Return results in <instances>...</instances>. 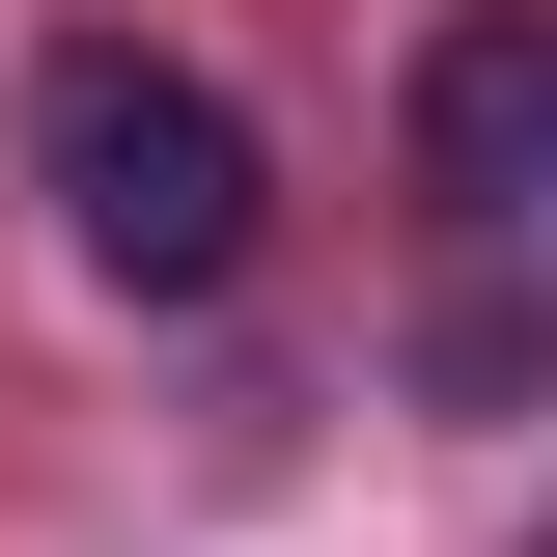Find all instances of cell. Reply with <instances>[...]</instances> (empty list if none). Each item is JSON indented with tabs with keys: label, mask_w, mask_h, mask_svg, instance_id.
I'll return each instance as SVG.
<instances>
[{
	"label": "cell",
	"mask_w": 557,
	"mask_h": 557,
	"mask_svg": "<svg viewBox=\"0 0 557 557\" xmlns=\"http://www.w3.org/2000/svg\"><path fill=\"white\" fill-rule=\"evenodd\" d=\"M28 168H57V251L139 278V307H223V278H251V223H278L251 112H223L196 57H139V28H84V57L28 84Z\"/></svg>",
	"instance_id": "cell-1"
},
{
	"label": "cell",
	"mask_w": 557,
	"mask_h": 557,
	"mask_svg": "<svg viewBox=\"0 0 557 557\" xmlns=\"http://www.w3.org/2000/svg\"><path fill=\"white\" fill-rule=\"evenodd\" d=\"M418 196L446 223H557V0H446L418 28Z\"/></svg>",
	"instance_id": "cell-2"
},
{
	"label": "cell",
	"mask_w": 557,
	"mask_h": 557,
	"mask_svg": "<svg viewBox=\"0 0 557 557\" xmlns=\"http://www.w3.org/2000/svg\"><path fill=\"white\" fill-rule=\"evenodd\" d=\"M530 557H557V530H530Z\"/></svg>",
	"instance_id": "cell-3"
}]
</instances>
